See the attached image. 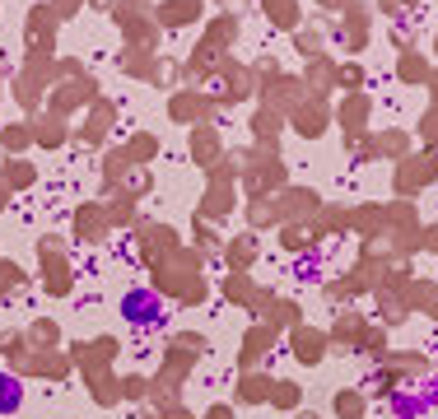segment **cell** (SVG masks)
I'll return each instance as SVG.
<instances>
[{
    "label": "cell",
    "instance_id": "6da1fadb",
    "mask_svg": "<svg viewBox=\"0 0 438 419\" xmlns=\"http://www.w3.org/2000/svg\"><path fill=\"white\" fill-rule=\"evenodd\" d=\"M122 312H126V322H159L163 317V298L154 294V289H131V294L122 298Z\"/></svg>",
    "mask_w": 438,
    "mask_h": 419
},
{
    "label": "cell",
    "instance_id": "7a4b0ae2",
    "mask_svg": "<svg viewBox=\"0 0 438 419\" xmlns=\"http://www.w3.org/2000/svg\"><path fill=\"white\" fill-rule=\"evenodd\" d=\"M19 405H24V382L10 377V372H0V415H15Z\"/></svg>",
    "mask_w": 438,
    "mask_h": 419
}]
</instances>
